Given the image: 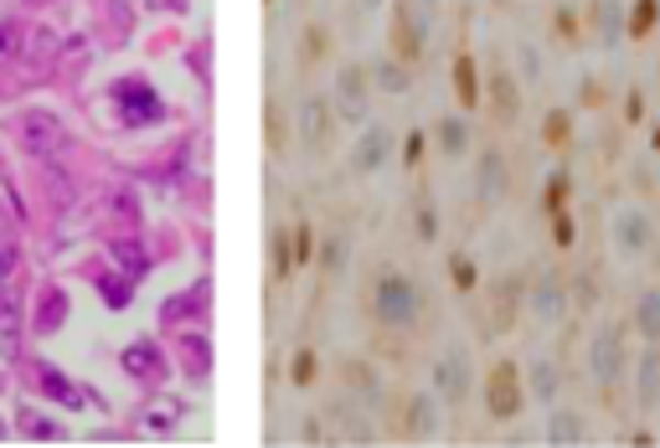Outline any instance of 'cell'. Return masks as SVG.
Segmentation results:
<instances>
[{
    "label": "cell",
    "instance_id": "6da1fadb",
    "mask_svg": "<svg viewBox=\"0 0 660 448\" xmlns=\"http://www.w3.org/2000/svg\"><path fill=\"white\" fill-rule=\"evenodd\" d=\"M356 299H361V315H367L372 331H403L413 340L428 331V310L434 304H428L424 283L413 273H403V268L372 264L361 273V283H356Z\"/></svg>",
    "mask_w": 660,
    "mask_h": 448
},
{
    "label": "cell",
    "instance_id": "7a4b0ae2",
    "mask_svg": "<svg viewBox=\"0 0 660 448\" xmlns=\"http://www.w3.org/2000/svg\"><path fill=\"white\" fill-rule=\"evenodd\" d=\"M629 325L625 320H599L589 335V377L599 387V397L619 407V392H625V377H629Z\"/></svg>",
    "mask_w": 660,
    "mask_h": 448
},
{
    "label": "cell",
    "instance_id": "3957f363",
    "mask_svg": "<svg viewBox=\"0 0 660 448\" xmlns=\"http://www.w3.org/2000/svg\"><path fill=\"white\" fill-rule=\"evenodd\" d=\"M526 310V273H501V279L480 283L474 294V331L480 340H506Z\"/></svg>",
    "mask_w": 660,
    "mask_h": 448
},
{
    "label": "cell",
    "instance_id": "277c9868",
    "mask_svg": "<svg viewBox=\"0 0 660 448\" xmlns=\"http://www.w3.org/2000/svg\"><path fill=\"white\" fill-rule=\"evenodd\" d=\"M382 433H388L392 444H428L434 433H439V397L434 392H382Z\"/></svg>",
    "mask_w": 660,
    "mask_h": 448
},
{
    "label": "cell",
    "instance_id": "5b68a950",
    "mask_svg": "<svg viewBox=\"0 0 660 448\" xmlns=\"http://www.w3.org/2000/svg\"><path fill=\"white\" fill-rule=\"evenodd\" d=\"M289 124H294V145H300L305 160H325V155L336 149L340 114L325 93H305L300 103H289Z\"/></svg>",
    "mask_w": 660,
    "mask_h": 448
},
{
    "label": "cell",
    "instance_id": "8992f818",
    "mask_svg": "<svg viewBox=\"0 0 660 448\" xmlns=\"http://www.w3.org/2000/svg\"><path fill=\"white\" fill-rule=\"evenodd\" d=\"M11 139H16V149L26 155V160H36V166H47V160H57L63 149H68V124L52 114V109H26V114L11 119Z\"/></svg>",
    "mask_w": 660,
    "mask_h": 448
},
{
    "label": "cell",
    "instance_id": "52a82bcc",
    "mask_svg": "<svg viewBox=\"0 0 660 448\" xmlns=\"http://www.w3.org/2000/svg\"><path fill=\"white\" fill-rule=\"evenodd\" d=\"M480 109L491 114L495 130H511V124H522V83H516V72H511L501 57H491V67L480 72Z\"/></svg>",
    "mask_w": 660,
    "mask_h": 448
},
{
    "label": "cell",
    "instance_id": "ba28073f",
    "mask_svg": "<svg viewBox=\"0 0 660 448\" xmlns=\"http://www.w3.org/2000/svg\"><path fill=\"white\" fill-rule=\"evenodd\" d=\"M109 99H114V114H119V124L124 130H150V124H160V119L170 114L166 109V99L155 93V83L150 78H119L114 88H109Z\"/></svg>",
    "mask_w": 660,
    "mask_h": 448
},
{
    "label": "cell",
    "instance_id": "9c48e42d",
    "mask_svg": "<svg viewBox=\"0 0 660 448\" xmlns=\"http://www.w3.org/2000/svg\"><path fill=\"white\" fill-rule=\"evenodd\" d=\"M522 413H526V377L511 356H501L485 371V417L491 423H516Z\"/></svg>",
    "mask_w": 660,
    "mask_h": 448
},
{
    "label": "cell",
    "instance_id": "30bf717a",
    "mask_svg": "<svg viewBox=\"0 0 660 448\" xmlns=\"http://www.w3.org/2000/svg\"><path fill=\"white\" fill-rule=\"evenodd\" d=\"M526 310L537 325H562L573 315V299H568V268H532L526 273Z\"/></svg>",
    "mask_w": 660,
    "mask_h": 448
},
{
    "label": "cell",
    "instance_id": "8fae6325",
    "mask_svg": "<svg viewBox=\"0 0 660 448\" xmlns=\"http://www.w3.org/2000/svg\"><path fill=\"white\" fill-rule=\"evenodd\" d=\"M434 392H439L444 407H465L474 392V366L465 346H444L434 356Z\"/></svg>",
    "mask_w": 660,
    "mask_h": 448
},
{
    "label": "cell",
    "instance_id": "7c38bea8",
    "mask_svg": "<svg viewBox=\"0 0 660 448\" xmlns=\"http://www.w3.org/2000/svg\"><path fill=\"white\" fill-rule=\"evenodd\" d=\"M21 377H26V387H32L42 402H57V407H68V413L88 407L83 387L72 382V377H63V371L52 361H42V356H26V361H21Z\"/></svg>",
    "mask_w": 660,
    "mask_h": 448
},
{
    "label": "cell",
    "instance_id": "4fadbf2b",
    "mask_svg": "<svg viewBox=\"0 0 660 448\" xmlns=\"http://www.w3.org/2000/svg\"><path fill=\"white\" fill-rule=\"evenodd\" d=\"M331 103H336V114L351 119V124H361V119H367V109H372V78H367V63H340L336 67Z\"/></svg>",
    "mask_w": 660,
    "mask_h": 448
},
{
    "label": "cell",
    "instance_id": "5bb4252c",
    "mask_svg": "<svg viewBox=\"0 0 660 448\" xmlns=\"http://www.w3.org/2000/svg\"><path fill=\"white\" fill-rule=\"evenodd\" d=\"M331 377H336V392L340 397H351L361 402V407H377L382 402V377H377V366L367 361V356H340L336 366H331Z\"/></svg>",
    "mask_w": 660,
    "mask_h": 448
},
{
    "label": "cell",
    "instance_id": "9a60e30c",
    "mask_svg": "<svg viewBox=\"0 0 660 448\" xmlns=\"http://www.w3.org/2000/svg\"><path fill=\"white\" fill-rule=\"evenodd\" d=\"M119 366H124V377L139 387H166L170 377V361H166V350H160V340H150V335H139V340H130V346L119 350Z\"/></svg>",
    "mask_w": 660,
    "mask_h": 448
},
{
    "label": "cell",
    "instance_id": "2e32d148",
    "mask_svg": "<svg viewBox=\"0 0 660 448\" xmlns=\"http://www.w3.org/2000/svg\"><path fill=\"white\" fill-rule=\"evenodd\" d=\"M511 197V160L501 145H485L474 160V201L480 206H501Z\"/></svg>",
    "mask_w": 660,
    "mask_h": 448
},
{
    "label": "cell",
    "instance_id": "e0dca14e",
    "mask_svg": "<svg viewBox=\"0 0 660 448\" xmlns=\"http://www.w3.org/2000/svg\"><path fill=\"white\" fill-rule=\"evenodd\" d=\"M629 402L640 413L660 407V340H645V350L629 356Z\"/></svg>",
    "mask_w": 660,
    "mask_h": 448
},
{
    "label": "cell",
    "instance_id": "ac0fdd59",
    "mask_svg": "<svg viewBox=\"0 0 660 448\" xmlns=\"http://www.w3.org/2000/svg\"><path fill=\"white\" fill-rule=\"evenodd\" d=\"M325 428V438H336V444H372L377 438V428H372V417H361V407H351V397H331L325 402V417H321Z\"/></svg>",
    "mask_w": 660,
    "mask_h": 448
},
{
    "label": "cell",
    "instance_id": "d6986e66",
    "mask_svg": "<svg viewBox=\"0 0 660 448\" xmlns=\"http://www.w3.org/2000/svg\"><path fill=\"white\" fill-rule=\"evenodd\" d=\"M428 42H434V36H428L424 26H413V21H407L398 5H392V21H388V57H398L403 67H413V72H418V67H424V57H428Z\"/></svg>",
    "mask_w": 660,
    "mask_h": 448
},
{
    "label": "cell",
    "instance_id": "ffe728a7",
    "mask_svg": "<svg viewBox=\"0 0 660 448\" xmlns=\"http://www.w3.org/2000/svg\"><path fill=\"white\" fill-rule=\"evenodd\" d=\"M99 222L114 227V233H145V212H139L135 186H114V191L99 201Z\"/></svg>",
    "mask_w": 660,
    "mask_h": 448
},
{
    "label": "cell",
    "instance_id": "44dd1931",
    "mask_svg": "<svg viewBox=\"0 0 660 448\" xmlns=\"http://www.w3.org/2000/svg\"><path fill=\"white\" fill-rule=\"evenodd\" d=\"M614 248L625 253V258H645V253H656V222H650L640 206L619 212V222H614Z\"/></svg>",
    "mask_w": 660,
    "mask_h": 448
},
{
    "label": "cell",
    "instance_id": "7402d4cb",
    "mask_svg": "<svg viewBox=\"0 0 660 448\" xmlns=\"http://www.w3.org/2000/svg\"><path fill=\"white\" fill-rule=\"evenodd\" d=\"M325 63H331V26L325 21H305L300 36H294V67H300V78H310Z\"/></svg>",
    "mask_w": 660,
    "mask_h": 448
},
{
    "label": "cell",
    "instance_id": "603a6c76",
    "mask_svg": "<svg viewBox=\"0 0 660 448\" xmlns=\"http://www.w3.org/2000/svg\"><path fill=\"white\" fill-rule=\"evenodd\" d=\"M176 366H181V377H187V382H197V387L212 377L217 356H212V340H206V331H187L181 340H176Z\"/></svg>",
    "mask_w": 660,
    "mask_h": 448
},
{
    "label": "cell",
    "instance_id": "cb8c5ba5",
    "mask_svg": "<svg viewBox=\"0 0 660 448\" xmlns=\"http://www.w3.org/2000/svg\"><path fill=\"white\" fill-rule=\"evenodd\" d=\"M392 145H398V139H392L388 124H372V130L361 134V145L351 149V176H377V170L392 160Z\"/></svg>",
    "mask_w": 660,
    "mask_h": 448
},
{
    "label": "cell",
    "instance_id": "d4e9b609",
    "mask_svg": "<svg viewBox=\"0 0 660 448\" xmlns=\"http://www.w3.org/2000/svg\"><path fill=\"white\" fill-rule=\"evenodd\" d=\"M583 32H589L599 47H614V42L625 36V5H619V0H589Z\"/></svg>",
    "mask_w": 660,
    "mask_h": 448
},
{
    "label": "cell",
    "instance_id": "484cf974",
    "mask_svg": "<svg viewBox=\"0 0 660 448\" xmlns=\"http://www.w3.org/2000/svg\"><path fill=\"white\" fill-rule=\"evenodd\" d=\"M264 145H269L273 160H284L289 149H294V124H289V103L279 93H269L264 103Z\"/></svg>",
    "mask_w": 660,
    "mask_h": 448
},
{
    "label": "cell",
    "instance_id": "4316f807",
    "mask_svg": "<svg viewBox=\"0 0 660 448\" xmlns=\"http://www.w3.org/2000/svg\"><path fill=\"white\" fill-rule=\"evenodd\" d=\"M68 289H57V283H47V289H42V299H36V315H32V335H42V340H47V335H57L63 331V325H68Z\"/></svg>",
    "mask_w": 660,
    "mask_h": 448
},
{
    "label": "cell",
    "instance_id": "83f0119b",
    "mask_svg": "<svg viewBox=\"0 0 660 448\" xmlns=\"http://www.w3.org/2000/svg\"><path fill=\"white\" fill-rule=\"evenodd\" d=\"M526 377V402H558L562 392V366L552 356H537V361L522 371Z\"/></svg>",
    "mask_w": 660,
    "mask_h": 448
},
{
    "label": "cell",
    "instance_id": "f1b7e54d",
    "mask_svg": "<svg viewBox=\"0 0 660 448\" xmlns=\"http://www.w3.org/2000/svg\"><path fill=\"white\" fill-rule=\"evenodd\" d=\"M449 72H455V103L465 114H474V109H480V63H474V52L459 47Z\"/></svg>",
    "mask_w": 660,
    "mask_h": 448
},
{
    "label": "cell",
    "instance_id": "f546056e",
    "mask_svg": "<svg viewBox=\"0 0 660 448\" xmlns=\"http://www.w3.org/2000/svg\"><path fill=\"white\" fill-rule=\"evenodd\" d=\"M629 335H640V340H660V289H640L635 304H629Z\"/></svg>",
    "mask_w": 660,
    "mask_h": 448
},
{
    "label": "cell",
    "instance_id": "4dcf8cb0",
    "mask_svg": "<svg viewBox=\"0 0 660 448\" xmlns=\"http://www.w3.org/2000/svg\"><path fill=\"white\" fill-rule=\"evenodd\" d=\"M547 444H558V448L589 444V417L573 413V407H558V413L547 417Z\"/></svg>",
    "mask_w": 660,
    "mask_h": 448
},
{
    "label": "cell",
    "instance_id": "1f68e13d",
    "mask_svg": "<svg viewBox=\"0 0 660 448\" xmlns=\"http://www.w3.org/2000/svg\"><path fill=\"white\" fill-rule=\"evenodd\" d=\"M109 253H114V264L124 268V279H145V273H150V253H145L139 233H119L114 243H109Z\"/></svg>",
    "mask_w": 660,
    "mask_h": 448
},
{
    "label": "cell",
    "instance_id": "d6a6232c",
    "mask_svg": "<svg viewBox=\"0 0 660 448\" xmlns=\"http://www.w3.org/2000/svg\"><path fill=\"white\" fill-rule=\"evenodd\" d=\"M372 356L377 361H392V366H413V335L403 331H372Z\"/></svg>",
    "mask_w": 660,
    "mask_h": 448
},
{
    "label": "cell",
    "instance_id": "836d02e7",
    "mask_svg": "<svg viewBox=\"0 0 660 448\" xmlns=\"http://www.w3.org/2000/svg\"><path fill=\"white\" fill-rule=\"evenodd\" d=\"M26 42H32V21L0 16V67L21 63V57H26Z\"/></svg>",
    "mask_w": 660,
    "mask_h": 448
},
{
    "label": "cell",
    "instance_id": "e575fe53",
    "mask_svg": "<svg viewBox=\"0 0 660 448\" xmlns=\"http://www.w3.org/2000/svg\"><path fill=\"white\" fill-rule=\"evenodd\" d=\"M367 78H372V88H382V93H403V88L413 83V67H403L398 57H377V63H367Z\"/></svg>",
    "mask_w": 660,
    "mask_h": 448
},
{
    "label": "cell",
    "instance_id": "d590c367",
    "mask_svg": "<svg viewBox=\"0 0 660 448\" xmlns=\"http://www.w3.org/2000/svg\"><path fill=\"white\" fill-rule=\"evenodd\" d=\"M187 417V402L181 397H155L145 407V433H176V423Z\"/></svg>",
    "mask_w": 660,
    "mask_h": 448
},
{
    "label": "cell",
    "instance_id": "8d00e7d4",
    "mask_svg": "<svg viewBox=\"0 0 660 448\" xmlns=\"http://www.w3.org/2000/svg\"><path fill=\"white\" fill-rule=\"evenodd\" d=\"M542 145L547 149H573V114L568 109H547L542 114Z\"/></svg>",
    "mask_w": 660,
    "mask_h": 448
},
{
    "label": "cell",
    "instance_id": "74e56055",
    "mask_svg": "<svg viewBox=\"0 0 660 448\" xmlns=\"http://www.w3.org/2000/svg\"><path fill=\"white\" fill-rule=\"evenodd\" d=\"M413 237L418 243H434L439 237V206L428 191H413Z\"/></svg>",
    "mask_w": 660,
    "mask_h": 448
},
{
    "label": "cell",
    "instance_id": "f35d334b",
    "mask_svg": "<svg viewBox=\"0 0 660 448\" xmlns=\"http://www.w3.org/2000/svg\"><path fill=\"white\" fill-rule=\"evenodd\" d=\"M269 253H273V283L284 289V283L294 279V248H289V227H284V222L269 233Z\"/></svg>",
    "mask_w": 660,
    "mask_h": 448
},
{
    "label": "cell",
    "instance_id": "ab89813d",
    "mask_svg": "<svg viewBox=\"0 0 660 448\" xmlns=\"http://www.w3.org/2000/svg\"><path fill=\"white\" fill-rule=\"evenodd\" d=\"M660 21V0H635L625 11V36H635V42H645V36L656 32Z\"/></svg>",
    "mask_w": 660,
    "mask_h": 448
},
{
    "label": "cell",
    "instance_id": "60d3db41",
    "mask_svg": "<svg viewBox=\"0 0 660 448\" xmlns=\"http://www.w3.org/2000/svg\"><path fill=\"white\" fill-rule=\"evenodd\" d=\"M392 5H398V11H403L407 21H413V26H424L428 36L439 32V16H444V0H392Z\"/></svg>",
    "mask_w": 660,
    "mask_h": 448
},
{
    "label": "cell",
    "instance_id": "b9f144b4",
    "mask_svg": "<svg viewBox=\"0 0 660 448\" xmlns=\"http://www.w3.org/2000/svg\"><path fill=\"white\" fill-rule=\"evenodd\" d=\"M315 377H321V361H315V350H310V346H300L294 356H289V387H294V392H305Z\"/></svg>",
    "mask_w": 660,
    "mask_h": 448
},
{
    "label": "cell",
    "instance_id": "7bdbcfd3",
    "mask_svg": "<svg viewBox=\"0 0 660 448\" xmlns=\"http://www.w3.org/2000/svg\"><path fill=\"white\" fill-rule=\"evenodd\" d=\"M16 331H21V304H16V294H11V283L0 279V340L11 346Z\"/></svg>",
    "mask_w": 660,
    "mask_h": 448
},
{
    "label": "cell",
    "instance_id": "ee69618b",
    "mask_svg": "<svg viewBox=\"0 0 660 448\" xmlns=\"http://www.w3.org/2000/svg\"><path fill=\"white\" fill-rule=\"evenodd\" d=\"M439 149L455 160L470 149V130H465V119H439Z\"/></svg>",
    "mask_w": 660,
    "mask_h": 448
},
{
    "label": "cell",
    "instance_id": "f6af8a7d",
    "mask_svg": "<svg viewBox=\"0 0 660 448\" xmlns=\"http://www.w3.org/2000/svg\"><path fill=\"white\" fill-rule=\"evenodd\" d=\"M568 201H573V176H568V170H552V176H547V191H542V206L547 212H562Z\"/></svg>",
    "mask_w": 660,
    "mask_h": 448
},
{
    "label": "cell",
    "instance_id": "bcb514c9",
    "mask_svg": "<svg viewBox=\"0 0 660 448\" xmlns=\"http://www.w3.org/2000/svg\"><path fill=\"white\" fill-rule=\"evenodd\" d=\"M449 279H455L459 294H474V289H480V268H474L470 253H455V258H449Z\"/></svg>",
    "mask_w": 660,
    "mask_h": 448
},
{
    "label": "cell",
    "instance_id": "7dc6e473",
    "mask_svg": "<svg viewBox=\"0 0 660 448\" xmlns=\"http://www.w3.org/2000/svg\"><path fill=\"white\" fill-rule=\"evenodd\" d=\"M21 428H26V438H36V444H57V438H68L52 417H36L32 407H21Z\"/></svg>",
    "mask_w": 660,
    "mask_h": 448
},
{
    "label": "cell",
    "instance_id": "c3c4849f",
    "mask_svg": "<svg viewBox=\"0 0 660 448\" xmlns=\"http://www.w3.org/2000/svg\"><path fill=\"white\" fill-rule=\"evenodd\" d=\"M289 248H294V268H310V258H315V227H310V222H294V227H289Z\"/></svg>",
    "mask_w": 660,
    "mask_h": 448
},
{
    "label": "cell",
    "instance_id": "681fc988",
    "mask_svg": "<svg viewBox=\"0 0 660 448\" xmlns=\"http://www.w3.org/2000/svg\"><path fill=\"white\" fill-rule=\"evenodd\" d=\"M552 36H558V42H568V47H578V42H583V16H578V11H552Z\"/></svg>",
    "mask_w": 660,
    "mask_h": 448
},
{
    "label": "cell",
    "instance_id": "f907efd6",
    "mask_svg": "<svg viewBox=\"0 0 660 448\" xmlns=\"http://www.w3.org/2000/svg\"><path fill=\"white\" fill-rule=\"evenodd\" d=\"M547 227H552V243H558L562 253L578 243V227H573V212H568V206H562V212H547Z\"/></svg>",
    "mask_w": 660,
    "mask_h": 448
},
{
    "label": "cell",
    "instance_id": "816d5d0a",
    "mask_svg": "<svg viewBox=\"0 0 660 448\" xmlns=\"http://www.w3.org/2000/svg\"><path fill=\"white\" fill-rule=\"evenodd\" d=\"M578 103H583V109H593V114H599V109H609V83H604V78H583V88H578Z\"/></svg>",
    "mask_w": 660,
    "mask_h": 448
},
{
    "label": "cell",
    "instance_id": "f5cc1de1",
    "mask_svg": "<svg viewBox=\"0 0 660 448\" xmlns=\"http://www.w3.org/2000/svg\"><path fill=\"white\" fill-rule=\"evenodd\" d=\"M340 264H346V237L336 233V237H331V243L321 248V273H325V279H336Z\"/></svg>",
    "mask_w": 660,
    "mask_h": 448
},
{
    "label": "cell",
    "instance_id": "db71d44e",
    "mask_svg": "<svg viewBox=\"0 0 660 448\" xmlns=\"http://www.w3.org/2000/svg\"><path fill=\"white\" fill-rule=\"evenodd\" d=\"M99 294L114 304V310H124L130 304V279H114V273H99Z\"/></svg>",
    "mask_w": 660,
    "mask_h": 448
},
{
    "label": "cell",
    "instance_id": "11a10c76",
    "mask_svg": "<svg viewBox=\"0 0 660 448\" xmlns=\"http://www.w3.org/2000/svg\"><path fill=\"white\" fill-rule=\"evenodd\" d=\"M403 166H407V170L424 166V134H418V130H413V134L403 139Z\"/></svg>",
    "mask_w": 660,
    "mask_h": 448
},
{
    "label": "cell",
    "instance_id": "9f6ffc18",
    "mask_svg": "<svg viewBox=\"0 0 660 448\" xmlns=\"http://www.w3.org/2000/svg\"><path fill=\"white\" fill-rule=\"evenodd\" d=\"M645 114H650V103H645V88H629V99H625V119H629V124H640Z\"/></svg>",
    "mask_w": 660,
    "mask_h": 448
},
{
    "label": "cell",
    "instance_id": "6f0895ef",
    "mask_svg": "<svg viewBox=\"0 0 660 448\" xmlns=\"http://www.w3.org/2000/svg\"><path fill=\"white\" fill-rule=\"evenodd\" d=\"M635 186H640V191H645V197H656V176H650V170H635Z\"/></svg>",
    "mask_w": 660,
    "mask_h": 448
},
{
    "label": "cell",
    "instance_id": "680465c9",
    "mask_svg": "<svg viewBox=\"0 0 660 448\" xmlns=\"http://www.w3.org/2000/svg\"><path fill=\"white\" fill-rule=\"evenodd\" d=\"M11 268H16V253H0V279H11Z\"/></svg>",
    "mask_w": 660,
    "mask_h": 448
},
{
    "label": "cell",
    "instance_id": "91938a15",
    "mask_svg": "<svg viewBox=\"0 0 660 448\" xmlns=\"http://www.w3.org/2000/svg\"><path fill=\"white\" fill-rule=\"evenodd\" d=\"M377 5H382V0H356V11H377Z\"/></svg>",
    "mask_w": 660,
    "mask_h": 448
},
{
    "label": "cell",
    "instance_id": "94428289",
    "mask_svg": "<svg viewBox=\"0 0 660 448\" xmlns=\"http://www.w3.org/2000/svg\"><path fill=\"white\" fill-rule=\"evenodd\" d=\"M650 145H656V155H660V124H656V130H650Z\"/></svg>",
    "mask_w": 660,
    "mask_h": 448
},
{
    "label": "cell",
    "instance_id": "6125c7cd",
    "mask_svg": "<svg viewBox=\"0 0 660 448\" xmlns=\"http://www.w3.org/2000/svg\"><path fill=\"white\" fill-rule=\"evenodd\" d=\"M0 438H5V423H0Z\"/></svg>",
    "mask_w": 660,
    "mask_h": 448
}]
</instances>
